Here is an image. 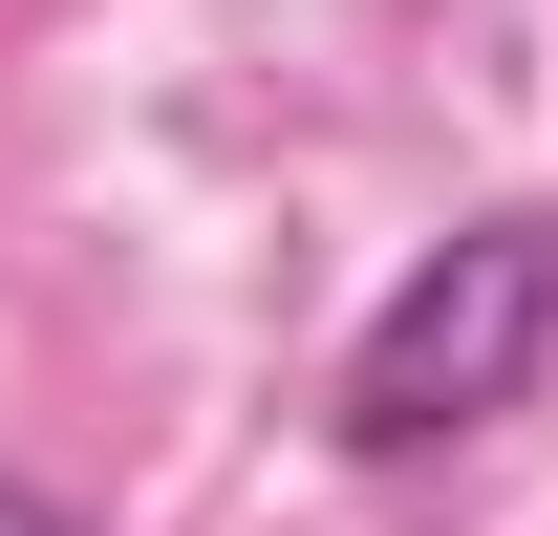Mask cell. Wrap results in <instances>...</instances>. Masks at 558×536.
Masks as SVG:
<instances>
[{"mask_svg":"<svg viewBox=\"0 0 558 536\" xmlns=\"http://www.w3.org/2000/svg\"><path fill=\"white\" fill-rule=\"evenodd\" d=\"M537 365H558V215H451L344 343V451L429 472V451H473L494 407H537Z\"/></svg>","mask_w":558,"mask_h":536,"instance_id":"1","label":"cell"},{"mask_svg":"<svg viewBox=\"0 0 558 536\" xmlns=\"http://www.w3.org/2000/svg\"><path fill=\"white\" fill-rule=\"evenodd\" d=\"M0 536H86V494H44V472H0Z\"/></svg>","mask_w":558,"mask_h":536,"instance_id":"2","label":"cell"}]
</instances>
